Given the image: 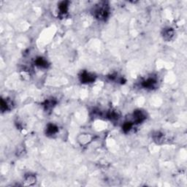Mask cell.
Segmentation results:
<instances>
[{"instance_id": "obj_1", "label": "cell", "mask_w": 187, "mask_h": 187, "mask_svg": "<svg viewBox=\"0 0 187 187\" xmlns=\"http://www.w3.org/2000/svg\"><path fill=\"white\" fill-rule=\"evenodd\" d=\"M95 15L97 18L100 20H105L108 15V10L105 5H100L99 7L96 9Z\"/></svg>"}, {"instance_id": "obj_2", "label": "cell", "mask_w": 187, "mask_h": 187, "mask_svg": "<svg viewBox=\"0 0 187 187\" xmlns=\"http://www.w3.org/2000/svg\"><path fill=\"white\" fill-rule=\"evenodd\" d=\"M132 117H133V121H134L133 122L140 123L143 122V121L146 119V115H145V113H144L143 111H142V110H137L133 113Z\"/></svg>"}, {"instance_id": "obj_3", "label": "cell", "mask_w": 187, "mask_h": 187, "mask_svg": "<svg viewBox=\"0 0 187 187\" xmlns=\"http://www.w3.org/2000/svg\"><path fill=\"white\" fill-rule=\"evenodd\" d=\"M156 80L154 78H149L144 81H142V86L145 88H153L156 84Z\"/></svg>"}, {"instance_id": "obj_4", "label": "cell", "mask_w": 187, "mask_h": 187, "mask_svg": "<svg viewBox=\"0 0 187 187\" xmlns=\"http://www.w3.org/2000/svg\"><path fill=\"white\" fill-rule=\"evenodd\" d=\"M81 78V81L83 83H91V82L94 81V75L89 73V72H82L81 75L80 76Z\"/></svg>"}, {"instance_id": "obj_5", "label": "cell", "mask_w": 187, "mask_h": 187, "mask_svg": "<svg viewBox=\"0 0 187 187\" xmlns=\"http://www.w3.org/2000/svg\"><path fill=\"white\" fill-rule=\"evenodd\" d=\"M58 132V128L56 125L52 124H50L47 126V129H46V133L49 136H53L55 135Z\"/></svg>"}, {"instance_id": "obj_6", "label": "cell", "mask_w": 187, "mask_h": 187, "mask_svg": "<svg viewBox=\"0 0 187 187\" xmlns=\"http://www.w3.org/2000/svg\"><path fill=\"white\" fill-rule=\"evenodd\" d=\"M92 137H91L90 135L88 134H82L81 135V139L78 140V142H80L81 145H87L89 142L92 141Z\"/></svg>"}, {"instance_id": "obj_7", "label": "cell", "mask_w": 187, "mask_h": 187, "mask_svg": "<svg viewBox=\"0 0 187 187\" xmlns=\"http://www.w3.org/2000/svg\"><path fill=\"white\" fill-rule=\"evenodd\" d=\"M174 35V31L172 29V28H165L164 29V32H163V37L165 40H169L173 37Z\"/></svg>"}, {"instance_id": "obj_8", "label": "cell", "mask_w": 187, "mask_h": 187, "mask_svg": "<svg viewBox=\"0 0 187 187\" xmlns=\"http://www.w3.org/2000/svg\"><path fill=\"white\" fill-rule=\"evenodd\" d=\"M35 64H36V65L37 67H42V68H45V67H47L48 66V62L45 58H38L35 61Z\"/></svg>"}, {"instance_id": "obj_9", "label": "cell", "mask_w": 187, "mask_h": 187, "mask_svg": "<svg viewBox=\"0 0 187 187\" xmlns=\"http://www.w3.org/2000/svg\"><path fill=\"white\" fill-rule=\"evenodd\" d=\"M58 10L62 14H65L67 12L68 10V2H62L60 3L59 6H58Z\"/></svg>"}, {"instance_id": "obj_10", "label": "cell", "mask_w": 187, "mask_h": 187, "mask_svg": "<svg viewBox=\"0 0 187 187\" xmlns=\"http://www.w3.org/2000/svg\"><path fill=\"white\" fill-rule=\"evenodd\" d=\"M35 181H36V179H35V177L34 175H29L25 178V182L27 183V184L28 185L33 184V183L35 182Z\"/></svg>"}]
</instances>
